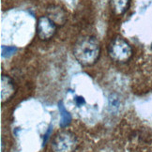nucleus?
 Segmentation results:
<instances>
[{
  "label": "nucleus",
  "instance_id": "nucleus-10",
  "mask_svg": "<svg viewBox=\"0 0 152 152\" xmlns=\"http://www.w3.org/2000/svg\"><path fill=\"white\" fill-rule=\"evenodd\" d=\"M74 101H75V103H76V105H77L78 107L82 106V105H84V104L86 103V101H85V99H84L83 97H80V96H77V97H75Z\"/></svg>",
  "mask_w": 152,
  "mask_h": 152
},
{
  "label": "nucleus",
  "instance_id": "nucleus-3",
  "mask_svg": "<svg viewBox=\"0 0 152 152\" xmlns=\"http://www.w3.org/2000/svg\"><path fill=\"white\" fill-rule=\"evenodd\" d=\"M78 148V139L69 131H61L51 142L53 152H75Z\"/></svg>",
  "mask_w": 152,
  "mask_h": 152
},
{
  "label": "nucleus",
  "instance_id": "nucleus-9",
  "mask_svg": "<svg viewBox=\"0 0 152 152\" xmlns=\"http://www.w3.org/2000/svg\"><path fill=\"white\" fill-rule=\"evenodd\" d=\"M17 52V48L15 46H2V56L8 57L11 55L15 54Z\"/></svg>",
  "mask_w": 152,
  "mask_h": 152
},
{
  "label": "nucleus",
  "instance_id": "nucleus-7",
  "mask_svg": "<svg viewBox=\"0 0 152 152\" xmlns=\"http://www.w3.org/2000/svg\"><path fill=\"white\" fill-rule=\"evenodd\" d=\"M110 6L116 16L124 15L130 9L131 0H110Z\"/></svg>",
  "mask_w": 152,
  "mask_h": 152
},
{
  "label": "nucleus",
  "instance_id": "nucleus-12",
  "mask_svg": "<svg viewBox=\"0 0 152 152\" xmlns=\"http://www.w3.org/2000/svg\"><path fill=\"white\" fill-rule=\"evenodd\" d=\"M109 105L111 106V108L116 109L118 107V101L116 99H109Z\"/></svg>",
  "mask_w": 152,
  "mask_h": 152
},
{
  "label": "nucleus",
  "instance_id": "nucleus-2",
  "mask_svg": "<svg viewBox=\"0 0 152 152\" xmlns=\"http://www.w3.org/2000/svg\"><path fill=\"white\" fill-rule=\"evenodd\" d=\"M108 56L116 63H126L132 57V45L120 36L115 37L108 45Z\"/></svg>",
  "mask_w": 152,
  "mask_h": 152
},
{
  "label": "nucleus",
  "instance_id": "nucleus-4",
  "mask_svg": "<svg viewBox=\"0 0 152 152\" xmlns=\"http://www.w3.org/2000/svg\"><path fill=\"white\" fill-rule=\"evenodd\" d=\"M57 26L49 17L40 16L37 22V35L39 39L46 42L53 39L56 33Z\"/></svg>",
  "mask_w": 152,
  "mask_h": 152
},
{
  "label": "nucleus",
  "instance_id": "nucleus-1",
  "mask_svg": "<svg viewBox=\"0 0 152 152\" xmlns=\"http://www.w3.org/2000/svg\"><path fill=\"white\" fill-rule=\"evenodd\" d=\"M72 53L79 64L89 67L96 64L101 56V43L94 36H82L75 42Z\"/></svg>",
  "mask_w": 152,
  "mask_h": 152
},
{
  "label": "nucleus",
  "instance_id": "nucleus-5",
  "mask_svg": "<svg viewBox=\"0 0 152 152\" xmlns=\"http://www.w3.org/2000/svg\"><path fill=\"white\" fill-rule=\"evenodd\" d=\"M17 86L14 80L8 74H2L0 79V101L1 104L10 102L14 97Z\"/></svg>",
  "mask_w": 152,
  "mask_h": 152
},
{
  "label": "nucleus",
  "instance_id": "nucleus-6",
  "mask_svg": "<svg viewBox=\"0 0 152 152\" xmlns=\"http://www.w3.org/2000/svg\"><path fill=\"white\" fill-rule=\"evenodd\" d=\"M47 16L57 26H62L67 22V13L65 10L57 5H51L47 9Z\"/></svg>",
  "mask_w": 152,
  "mask_h": 152
},
{
  "label": "nucleus",
  "instance_id": "nucleus-8",
  "mask_svg": "<svg viewBox=\"0 0 152 152\" xmlns=\"http://www.w3.org/2000/svg\"><path fill=\"white\" fill-rule=\"evenodd\" d=\"M58 110L60 112V127L61 128H66L68 127L72 122V115L68 112V110L65 108V106L63 105L62 102H58Z\"/></svg>",
  "mask_w": 152,
  "mask_h": 152
},
{
  "label": "nucleus",
  "instance_id": "nucleus-11",
  "mask_svg": "<svg viewBox=\"0 0 152 152\" xmlns=\"http://www.w3.org/2000/svg\"><path fill=\"white\" fill-rule=\"evenodd\" d=\"M51 132H52V126H50V127H49L48 131L46 132V133L43 135V147L46 145V143H47V141H48V139H49V136H50Z\"/></svg>",
  "mask_w": 152,
  "mask_h": 152
}]
</instances>
